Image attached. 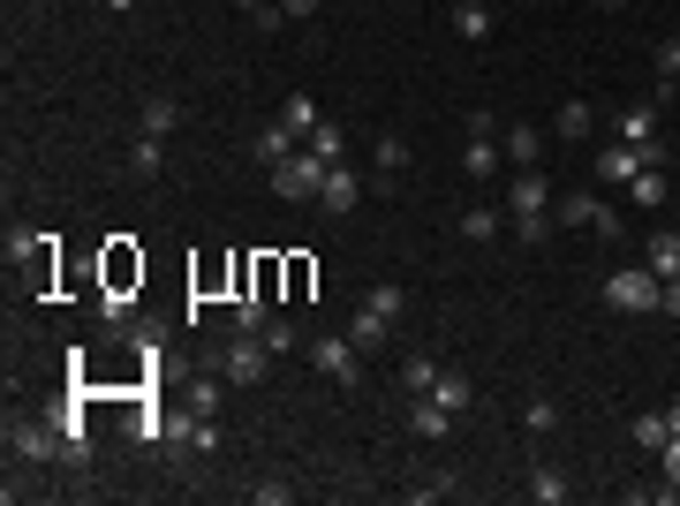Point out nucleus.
<instances>
[{
    "label": "nucleus",
    "instance_id": "nucleus-25",
    "mask_svg": "<svg viewBox=\"0 0 680 506\" xmlns=\"http://www.w3.org/2000/svg\"><path fill=\"white\" fill-rule=\"evenodd\" d=\"M537 152H544V129L514 122V129H507V160H514V167H537Z\"/></svg>",
    "mask_w": 680,
    "mask_h": 506
},
{
    "label": "nucleus",
    "instance_id": "nucleus-39",
    "mask_svg": "<svg viewBox=\"0 0 680 506\" xmlns=\"http://www.w3.org/2000/svg\"><path fill=\"white\" fill-rule=\"evenodd\" d=\"M658 84H666V91L680 84V38H666V46H658Z\"/></svg>",
    "mask_w": 680,
    "mask_h": 506
},
{
    "label": "nucleus",
    "instance_id": "nucleus-2",
    "mask_svg": "<svg viewBox=\"0 0 680 506\" xmlns=\"http://www.w3.org/2000/svg\"><path fill=\"white\" fill-rule=\"evenodd\" d=\"M658 295H666V280H658L651 265H620V273L605 280V303H613L620 318H643V311H658Z\"/></svg>",
    "mask_w": 680,
    "mask_h": 506
},
{
    "label": "nucleus",
    "instance_id": "nucleus-15",
    "mask_svg": "<svg viewBox=\"0 0 680 506\" xmlns=\"http://www.w3.org/2000/svg\"><path fill=\"white\" fill-rule=\"evenodd\" d=\"M129 174H137V181H160V174H167V137H144V129H137V144H129Z\"/></svg>",
    "mask_w": 680,
    "mask_h": 506
},
{
    "label": "nucleus",
    "instance_id": "nucleus-31",
    "mask_svg": "<svg viewBox=\"0 0 680 506\" xmlns=\"http://www.w3.org/2000/svg\"><path fill=\"white\" fill-rule=\"evenodd\" d=\"M311 152H318L326 167H340V160H348V137H340L333 122H318V129H311Z\"/></svg>",
    "mask_w": 680,
    "mask_h": 506
},
{
    "label": "nucleus",
    "instance_id": "nucleus-23",
    "mask_svg": "<svg viewBox=\"0 0 680 506\" xmlns=\"http://www.w3.org/2000/svg\"><path fill=\"white\" fill-rule=\"evenodd\" d=\"M529 499H537V506H567V499H575V484H567L559 469H529Z\"/></svg>",
    "mask_w": 680,
    "mask_h": 506
},
{
    "label": "nucleus",
    "instance_id": "nucleus-8",
    "mask_svg": "<svg viewBox=\"0 0 680 506\" xmlns=\"http://www.w3.org/2000/svg\"><path fill=\"white\" fill-rule=\"evenodd\" d=\"M507 212H552V181H544L537 167H521L507 181Z\"/></svg>",
    "mask_w": 680,
    "mask_h": 506
},
{
    "label": "nucleus",
    "instance_id": "nucleus-21",
    "mask_svg": "<svg viewBox=\"0 0 680 506\" xmlns=\"http://www.w3.org/2000/svg\"><path fill=\"white\" fill-rule=\"evenodd\" d=\"M370 160H378V189H393V181L408 174V137H378V152H370Z\"/></svg>",
    "mask_w": 680,
    "mask_h": 506
},
{
    "label": "nucleus",
    "instance_id": "nucleus-4",
    "mask_svg": "<svg viewBox=\"0 0 680 506\" xmlns=\"http://www.w3.org/2000/svg\"><path fill=\"white\" fill-rule=\"evenodd\" d=\"M318 181H326V160L303 144L295 160H280L273 167V197H288V204H303V197H318Z\"/></svg>",
    "mask_w": 680,
    "mask_h": 506
},
{
    "label": "nucleus",
    "instance_id": "nucleus-3",
    "mask_svg": "<svg viewBox=\"0 0 680 506\" xmlns=\"http://www.w3.org/2000/svg\"><path fill=\"white\" fill-rule=\"evenodd\" d=\"M8 454H23V461H68L53 416H15V423H8Z\"/></svg>",
    "mask_w": 680,
    "mask_h": 506
},
{
    "label": "nucleus",
    "instance_id": "nucleus-19",
    "mask_svg": "<svg viewBox=\"0 0 680 506\" xmlns=\"http://www.w3.org/2000/svg\"><path fill=\"white\" fill-rule=\"evenodd\" d=\"M408 431H416V439H446V431H454V416H446L431 393H416V408H408Z\"/></svg>",
    "mask_w": 680,
    "mask_h": 506
},
{
    "label": "nucleus",
    "instance_id": "nucleus-10",
    "mask_svg": "<svg viewBox=\"0 0 680 506\" xmlns=\"http://www.w3.org/2000/svg\"><path fill=\"white\" fill-rule=\"evenodd\" d=\"M348 340H355V347H363V355H378V347H386V340H393V318H386V311H370V303H363V311H355V318H348Z\"/></svg>",
    "mask_w": 680,
    "mask_h": 506
},
{
    "label": "nucleus",
    "instance_id": "nucleus-43",
    "mask_svg": "<svg viewBox=\"0 0 680 506\" xmlns=\"http://www.w3.org/2000/svg\"><path fill=\"white\" fill-rule=\"evenodd\" d=\"M280 15H288V23H303V15H318V0H280Z\"/></svg>",
    "mask_w": 680,
    "mask_h": 506
},
{
    "label": "nucleus",
    "instance_id": "nucleus-37",
    "mask_svg": "<svg viewBox=\"0 0 680 506\" xmlns=\"http://www.w3.org/2000/svg\"><path fill=\"white\" fill-rule=\"evenodd\" d=\"M552 423H559V408H552V401H544V393H537V401H529V408H521V431H537V439H544V431H552Z\"/></svg>",
    "mask_w": 680,
    "mask_h": 506
},
{
    "label": "nucleus",
    "instance_id": "nucleus-7",
    "mask_svg": "<svg viewBox=\"0 0 680 506\" xmlns=\"http://www.w3.org/2000/svg\"><path fill=\"white\" fill-rule=\"evenodd\" d=\"M129 288H144V257L114 235V250H106V295H129Z\"/></svg>",
    "mask_w": 680,
    "mask_h": 506
},
{
    "label": "nucleus",
    "instance_id": "nucleus-40",
    "mask_svg": "<svg viewBox=\"0 0 680 506\" xmlns=\"http://www.w3.org/2000/svg\"><path fill=\"white\" fill-rule=\"evenodd\" d=\"M462 129H469V137H500V114H484V106H477V114H462Z\"/></svg>",
    "mask_w": 680,
    "mask_h": 506
},
{
    "label": "nucleus",
    "instance_id": "nucleus-32",
    "mask_svg": "<svg viewBox=\"0 0 680 506\" xmlns=\"http://www.w3.org/2000/svg\"><path fill=\"white\" fill-rule=\"evenodd\" d=\"M462 235H469V242H492V235H500V212H492V204H469V212H462Z\"/></svg>",
    "mask_w": 680,
    "mask_h": 506
},
{
    "label": "nucleus",
    "instance_id": "nucleus-24",
    "mask_svg": "<svg viewBox=\"0 0 680 506\" xmlns=\"http://www.w3.org/2000/svg\"><path fill=\"white\" fill-rule=\"evenodd\" d=\"M643 265H651L658 280H680V235H651V250H643Z\"/></svg>",
    "mask_w": 680,
    "mask_h": 506
},
{
    "label": "nucleus",
    "instance_id": "nucleus-12",
    "mask_svg": "<svg viewBox=\"0 0 680 506\" xmlns=\"http://www.w3.org/2000/svg\"><path fill=\"white\" fill-rule=\"evenodd\" d=\"M219 401H227V378H219L212 363H197V378H189V416H219Z\"/></svg>",
    "mask_w": 680,
    "mask_h": 506
},
{
    "label": "nucleus",
    "instance_id": "nucleus-36",
    "mask_svg": "<svg viewBox=\"0 0 680 506\" xmlns=\"http://www.w3.org/2000/svg\"><path fill=\"white\" fill-rule=\"evenodd\" d=\"M265 347H273V355L303 347V326H295V318H273V326H265Z\"/></svg>",
    "mask_w": 680,
    "mask_h": 506
},
{
    "label": "nucleus",
    "instance_id": "nucleus-29",
    "mask_svg": "<svg viewBox=\"0 0 680 506\" xmlns=\"http://www.w3.org/2000/svg\"><path fill=\"white\" fill-rule=\"evenodd\" d=\"M590 129H597V114H590V99H567V106H559V137L575 144V137H590Z\"/></svg>",
    "mask_w": 680,
    "mask_h": 506
},
{
    "label": "nucleus",
    "instance_id": "nucleus-18",
    "mask_svg": "<svg viewBox=\"0 0 680 506\" xmlns=\"http://www.w3.org/2000/svg\"><path fill=\"white\" fill-rule=\"evenodd\" d=\"M318 122H326V114H318V99H311V91H288V106H280V129H295V137L311 144V129H318Z\"/></svg>",
    "mask_w": 680,
    "mask_h": 506
},
{
    "label": "nucleus",
    "instance_id": "nucleus-42",
    "mask_svg": "<svg viewBox=\"0 0 680 506\" xmlns=\"http://www.w3.org/2000/svg\"><path fill=\"white\" fill-rule=\"evenodd\" d=\"M257 499H265V506H288V499H295V484H280V477H265V484H257Z\"/></svg>",
    "mask_w": 680,
    "mask_h": 506
},
{
    "label": "nucleus",
    "instance_id": "nucleus-11",
    "mask_svg": "<svg viewBox=\"0 0 680 506\" xmlns=\"http://www.w3.org/2000/svg\"><path fill=\"white\" fill-rule=\"evenodd\" d=\"M552 219H559V227H597L605 204H597V189H567V197L552 204Z\"/></svg>",
    "mask_w": 680,
    "mask_h": 506
},
{
    "label": "nucleus",
    "instance_id": "nucleus-27",
    "mask_svg": "<svg viewBox=\"0 0 680 506\" xmlns=\"http://www.w3.org/2000/svg\"><path fill=\"white\" fill-rule=\"evenodd\" d=\"M273 326V303L265 295H235V333H265Z\"/></svg>",
    "mask_w": 680,
    "mask_h": 506
},
{
    "label": "nucleus",
    "instance_id": "nucleus-14",
    "mask_svg": "<svg viewBox=\"0 0 680 506\" xmlns=\"http://www.w3.org/2000/svg\"><path fill=\"white\" fill-rule=\"evenodd\" d=\"M137 129H144V137H174V129H181V106H174L167 91H152V99L137 106Z\"/></svg>",
    "mask_w": 680,
    "mask_h": 506
},
{
    "label": "nucleus",
    "instance_id": "nucleus-41",
    "mask_svg": "<svg viewBox=\"0 0 680 506\" xmlns=\"http://www.w3.org/2000/svg\"><path fill=\"white\" fill-rule=\"evenodd\" d=\"M658 461H666V484H680V423H673V439L658 446Z\"/></svg>",
    "mask_w": 680,
    "mask_h": 506
},
{
    "label": "nucleus",
    "instance_id": "nucleus-13",
    "mask_svg": "<svg viewBox=\"0 0 680 506\" xmlns=\"http://www.w3.org/2000/svg\"><path fill=\"white\" fill-rule=\"evenodd\" d=\"M431 401H439L446 416H462V408L477 401V378H469V370H446V363H439V385H431Z\"/></svg>",
    "mask_w": 680,
    "mask_h": 506
},
{
    "label": "nucleus",
    "instance_id": "nucleus-34",
    "mask_svg": "<svg viewBox=\"0 0 680 506\" xmlns=\"http://www.w3.org/2000/svg\"><path fill=\"white\" fill-rule=\"evenodd\" d=\"M552 227H559L552 212H514V235H521V242H552Z\"/></svg>",
    "mask_w": 680,
    "mask_h": 506
},
{
    "label": "nucleus",
    "instance_id": "nucleus-1",
    "mask_svg": "<svg viewBox=\"0 0 680 506\" xmlns=\"http://www.w3.org/2000/svg\"><path fill=\"white\" fill-rule=\"evenodd\" d=\"M204 363H212L227 385H257V378L273 370V347H265V333H227L212 355H204Z\"/></svg>",
    "mask_w": 680,
    "mask_h": 506
},
{
    "label": "nucleus",
    "instance_id": "nucleus-45",
    "mask_svg": "<svg viewBox=\"0 0 680 506\" xmlns=\"http://www.w3.org/2000/svg\"><path fill=\"white\" fill-rule=\"evenodd\" d=\"M99 8H106V15H137V0H99Z\"/></svg>",
    "mask_w": 680,
    "mask_h": 506
},
{
    "label": "nucleus",
    "instance_id": "nucleus-30",
    "mask_svg": "<svg viewBox=\"0 0 680 506\" xmlns=\"http://www.w3.org/2000/svg\"><path fill=\"white\" fill-rule=\"evenodd\" d=\"M401 385H408V393H431V385H439V363H431V355H401Z\"/></svg>",
    "mask_w": 680,
    "mask_h": 506
},
{
    "label": "nucleus",
    "instance_id": "nucleus-20",
    "mask_svg": "<svg viewBox=\"0 0 680 506\" xmlns=\"http://www.w3.org/2000/svg\"><path fill=\"white\" fill-rule=\"evenodd\" d=\"M628 431H635V446H643V454H658V446L673 439V408H643Z\"/></svg>",
    "mask_w": 680,
    "mask_h": 506
},
{
    "label": "nucleus",
    "instance_id": "nucleus-35",
    "mask_svg": "<svg viewBox=\"0 0 680 506\" xmlns=\"http://www.w3.org/2000/svg\"><path fill=\"white\" fill-rule=\"evenodd\" d=\"M408 499H416V506H431V499H454V477H446V469H439V477H416V484H408Z\"/></svg>",
    "mask_w": 680,
    "mask_h": 506
},
{
    "label": "nucleus",
    "instance_id": "nucleus-5",
    "mask_svg": "<svg viewBox=\"0 0 680 506\" xmlns=\"http://www.w3.org/2000/svg\"><path fill=\"white\" fill-rule=\"evenodd\" d=\"M311 363H318L333 385H355V378H363V347H355L348 333H318L311 340Z\"/></svg>",
    "mask_w": 680,
    "mask_h": 506
},
{
    "label": "nucleus",
    "instance_id": "nucleus-38",
    "mask_svg": "<svg viewBox=\"0 0 680 506\" xmlns=\"http://www.w3.org/2000/svg\"><path fill=\"white\" fill-rule=\"evenodd\" d=\"M363 303H370V311H386V318H401V303H408V295H401V288H393V280H378V288H370V295H363Z\"/></svg>",
    "mask_w": 680,
    "mask_h": 506
},
{
    "label": "nucleus",
    "instance_id": "nucleus-44",
    "mask_svg": "<svg viewBox=\"0 0 680 506\" xmlns=\"http://www.w3.org/2000/svg\"><path fill=\"white\" fill-rule=\"evenodd\" d=\"M658 311H666V318H680V280H666V295H658Z\"/></svg>",
    "mask_w": 680,
    "mask_h": 506
},
{
    "label": "nucleus",
    "instance_id": "nucleus-17",
    "mask_svg": "<svg viewBox=\"0 0 680 506\" xmlns=\"http://www.w3.org/2000/svg\"><path fill=\"white\" fill-rule=\"evenodd\" d=\"M492 23H500V15H492L484 0H454V30H462L469 46H484V38H492Z\"/></svg>",
    "mask_w": 680,
    "mask_h": 506
},
{
    "label": "nucleus",
    "instance_id": "nucleus-26",
    "mask_svg": "<svg viewBox=\"0 0 680 506\" xmlns=\"http://www.w3.org/2000/svg\"><path fill=\"white\" fill-rule=\"evenodd\" d=\"M658 137V106H628L620 114V144H651Z\"/></svg>",
    "mask_w": 680,
    "mask_h": 506
},
{
    "label": "nucleus",
    "instance_id": "nucleus-9",
    "mask_svg": "<svg viewBox=\"0 0 680 506\" xmlns=\"http://www.w3.org/2000/svg\"><path fill=\"white\" fill-rule=\"evenodd\" d=\"M635 174H643V144H620V137H613V144L597 152V181H635Z\"/></svg>",
    "mask_w": 680,
    "mask_h": 506
},
{
    "label": "nucleus",
    "instance_id": "nucleus-16",
    "mask_svg": "<svg viewBox=\"0 0 680 506\" xmlns=\"http://www.w3.org/2000/svg\"><path fill=\"white\" fill-rule=\"evenodd\" d=\"M250 152H257V167H280V160H295V152H303V137L273 122V129H257V144H250Z\"/></svg>",
    "mask_w": 680,
    "mask_h": 506
},
{
    "label": "nucleus",
    "instance_id": "nucleus-46",
    "mask_svg": "<svg viewBox=\"0 0 680 506\" xmlns=\"http://www.w3.org/2000/svg\"><path fill=\"white\" fill-rule=\"evenodd\" d=\"M235 8H242V15H265V8H273V0H235Z\"/></svg>",
    "mask_w": 680,
    "mask_h": 506
},
{
    "label": "nucleus",
    "instance_id": "nucleus-6",
    "mask_svg": "<svg viewBox=\"0 0 680 506\" xmlns=\"http://www.w3.org/2000/svg\"><path fill=\"white\" fill-rule=\"evenodd\" d=\"M318 204L333 212V219H348L355 204H363V181H355V167L340 160V167H326V181H318Z\"/></svg>",
    "mask_w": 680,
    "mask_h": 506
},
{
    "label": "nucleus",
    "instance_id": "nucleus-22",
    "mask_svg": "<svg viewBox=\"0 0 680 506\" xmlns=\"http://www.w3.org/2000/svg\"><path fill=\"white\" fill-rule=\"evenodd\" d=\"M462 174H469V181H492V174H500V137H469Z\"/></svg>",
    "mask_w": 680,
    "mask_h": 506
},
{
    "label": "nucleus",
    "instance_id": "nucleus-33",
    "mask_svg": "<svg viewBox=\"0 0 680 506\" xmlns=\"http://www.w3.org/2000/svg\"><path fill=\"white\" fill-rule=\"evenodd\" d=\"M280 273H288V303H303V295L318 288V265H311V257H288Z\"/></svg>",
    "mask_w": 680,
    "mask_h": 506
},
{
    "label": "nucleus",
    "instance_id": "nucleus-28",
    "mask_svg": "<svg viewBox=\"0 0 680 506\" xmlns=\"http://www.w3.org/2000/svg\"><path fill=\"white\" fill-rule=\"evenodd\" d=\"M628 189H635V204H643V212H658L673 181H666V167H643V174H635V181H628Z\"/></svg>",
    "mask_w": 680,
    "mask_h": 506
}]
</instances>
